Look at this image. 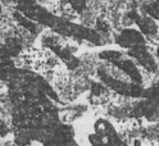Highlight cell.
Here are the masks:
<instances>
[{"label":"cell","mask_w":159,"mask_h":146,"mask_svg":"<svg viewBox=\"0 0 159 146\" xmlns=\"http://www.w3.org/2000/svg\"><path fill=\"white\" fill-rule=\"evenodd\" d=\"M158 140H159V127H158Z\"/></svg>","instance_id":"15"},{"label":"cell","mask_w":159,"mask_h":146,"mask_svg":"<svg viewBox=\"0 0 159 146\" xmlns=\"http://www.w3.org/2000/svg\"><path fill=\"white\" fill-rule=\"evenodd\" d=\"M144 11H145L146 15L159 21V0H153L152 3L145 4L144 5Z\"/></svg>","instance_id":"9"},{"label":"cell","mask_w":159,"mask_h":146,"mask_svg":"<svg viewBox=\"0 0 159 146\" xmlns=\"http://www.w3.org/2000/svg\"><path fill=\"white\" fill-rule=\"evenodd\" d=\"M77 13H82L86 9V0H67Z\"/></svg>","instance_id":"10"},{"label":"cell","mask_w":159,"mask_h":146,"mask_svg":"<svg viewBox=\"0 0 159 146\" xmlns=\"http://www.w3.org/2000/svg\"><path fill=\"white\" fill-rule=\"evenodd\" d=\"M157 55H158V62H159V47H158V53H157Z\"/></svg>","instance_id":"14"},{"label":"cell","mask_w":159,"mask_h":146,"mask_svg":"<svg viewBox=\"0 0 159 146\" xmlns=\"http://www.w3.org/2000/svg\"><path fill=\"white\" fill-rule=\"evenodd\" d=\"M44 45L48 46L52 51H54L66 63V65L68 68L75 69V68L78 67V64H80L78 59L71 53V50L68 49V46H66V45L63 46L61 42L57 40V38H54V37H46V38H44Z\"/></svg>","instance_id":"5"},{"label":"cell","mask_w":159,"mask_h":146,"mask_svg":"<svg viewBox=\"0 0 159 146\" xmlns=\"http://www.w3.org/2000/svg\"><path fill=\"white\" fill-rule=\"evenodd\" d=\"M127 56H130L132 60H136L143 68L150 73H155L158 71V63L153 54L148 50L146 42H143L140 45H136L127 50Z\"/></svg>","instance_id":"4"},{"label":"cell","mask_w":159,"mask_h":146,"mask_svg":"<svg viewBox=\"0 0 159 146\" xmlns=\"http://www.w3.org/2000/svg\"><path fill=\"white\" fill-rule=\"evenodd\" d=\"M116 42L121 47L128 50V49H131L136 45L145 42V37L139 30H135V28H126V30H123L116 37Z\"/></svg>","instance_id":"6"},{"label":"cell","mask_w":159,"mask_h":146,"mask_svg":"<svg viewBox=\"0 0 159 146\" xmlns=\"http://www.w3.org/2000/svg\"><path fill=\"white\" fill-rule=\"evenodd\" d=\"M11 133V128L8 127V124L3 121V118H0V137H7Z\"/></svg>","instance_id":"11"},{"label":"cell","mask_w":159,"mask_h":146,"mask_svg":"<svg viewBox=\"0 0 159 146\" xmlns=\"http://www.w3.org/2000/svg\"><path fill=\"white\" fill-rule=\"evenodd\" d=\"M13 18L16 19V21L21 24L22 27H25L26 30H28L31 33H36L37 32V24L34 22V21H31L30 18H27L26 15H23V14H21L18 11H16L14 13H13Z\"/></svg>","instance_id":"8"},{"label":"cell","mask_w":159,"mask_h":146,"mask_svg":"<svg viewBox=\"0 0 159 146\" xmlns=\"http://www.w3.org/2000/svg\"><path fill=\"white\" fill-rule=\"evenodd\" d=\"M143 100L135 105L134 114L136 117H145L149 121L159 118V82L143 91Z\"/></svg>","instance_id":"3"},{"label":"cell","mask_w":159,"mask_h":146,"mask_svg":"<svg viewBox=\"0 0 159 146\" xmlns=\"http://www.w3.org/2000/svg\"><path fill=\"white\" fill-rule=\"evenodd\" d=\"M2 13H3V8H2V5H0V17H2Z\"/></svg>","instance_id":"13"},{"label":"cell","mask_w":159,"mask_h":146,"mask_svg":"<svg viewBox=\"0 0 159 146\" xmlns=\"http://www.w3.org/2000/svg\"><path fill=\"white\" fill-rule=\"evenodd\" d=\"M135 23L140 28V32L146 36H153L158 33V24L155 19H153L149 15H140L139 14L137 18L135 19Z\"/></svg>","instance_id":"7"},{"label":"cell","mask_w":159,"mask_h":146,"mask_svg":"<svg viewBox=\"0 0 159 146\" xmlns=\"http://www.w3.org/2000/svg\"><path fill=\"white\" fill-rule=\"evenodd\" d=\"M94 130L95 132L89 137L93 146H127V144L119 139L113 126L105 119H98L94 126ZM134 145L141 146V142L136 140Z\"/></svg>","instance_id":"2"},{"label":"cell","mask_w":159,"mask_h":146,"mask_svg":"<svg viewBox=\"0 0 159 146\" xmlns=\"http://www.w3.org/2000/svg\"><path fill=\"white\" fill-rule=\"evenodd\" d=\"M16 9L35 23H41L58 35L80 38V40H87L94 44L100 42V35L95 30H90L87 27L68 22L66 19L48 12L46 9L35 3L34 0H17Z\"/></svg>","instance_id":"1"},{"label":"cell","mask_w":159,"mask_h":146,"mask_svg":"<svg viewBox=\"0 0 159 146\" xmlns=\"http://www.w3.org/2000/svg\"><path fill=\"white\" fill-rule=\"evenodd\" d=\"M50 146H78L75 140H71V141H67V142H62V144H55V145H50Z\"/></svg>","instance_id":"12"}]
</instances>
